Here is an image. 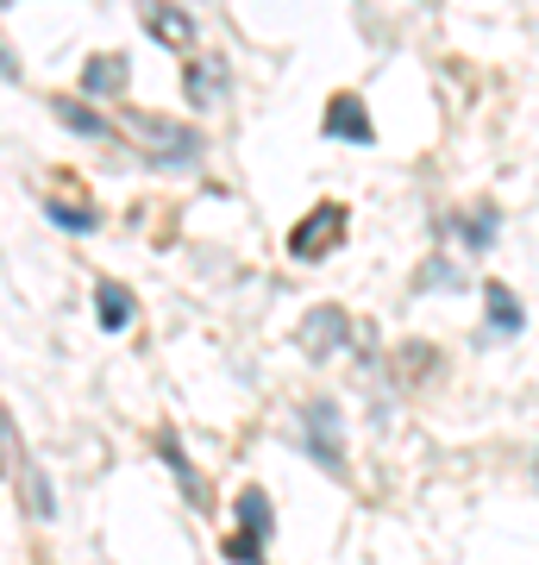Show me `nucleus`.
<instances>
[{"mask_svg": "<svg viewBox=\"0 0 539 565\" xmlns=\"http://www.w3.org/2000/svg\"><path fill=\"white\" fill-rule=\"evenodd\" d=\"M126 132H132V139L151 151V163H163V170H170V163H188V158L201 151L195 132H182V126H163L158 114H126Z\"/></svg>", "mask_w": 539, "mask_h": 565, "instance_id": "nucleus-1", "label": "nucleus"}, {"mask_svg": "<svg viewBox=\"0 0 539 565\" xmlns=\"http://www.w3.org/2000/svg\"><path fill=\"white\" fill-rule=\"evenodd\" d=\"M301 422H308V446H314V459L326 465L333 478H345V434H339V403H326V396H320V403H308V415H301Z\"/></svg>", "mask_w": 539, "mask_h": 565, "instance_id": "nucleus-2", "label": "nucleus"}, {"mask_svg": "<svg viewBox=\"0 0 539 565\" xmlns=\"http://www.w3.org/2000/svg\"><path fill=\"white\" fill-rule=\"evenodd\" d=\"M339 233H345V207L326 202V207L308 214V226L289 233V252H295V258H320V252H333V245H339Z\"/></svg>", "mask_w": 539, "mask_h": 565, "instance_id": "nucleus-3", "label": "nucleus"}, {"mask_svg": "<svg viewBox=\"0 0 539 565\" xmlns=\"http://www.w3.org/2000/svg\"><path fill=\"white\" fill-rule=\"evenodd\" d=\"M144 25H151V39L170 44V51H188V44H195V20H188L182 7H170V0H151V7H144Z\"/></svg>", "mask_w": 539, "mask_h": 565, "instance_id": "nucleus-4", "label": "nucleus"}, {"mask_svg": "<svg viewBox=\"0 0 539 565\" xmlns=\"http://www.w3.org/2000/svg\"><path fill=\"white\" fill-rule=\"evenodd\" d=\"M345 333H352V327H345V308H314V315L301 321V345H308L314 359H326Z\"/></svg>", "mask_w": 539, "mask_h": 565, "instance_id": "nucleus-5", "label": "nucleus"}, {"mask_svg": "<svg viewBox=\"0 0 539 565\" xmlns=\"http://www.w3.org/2000/svg\"><path fill=\"white\" fill-rule=\"evenodd\" d=\"M182 88H188V102H195L201 114H214V107L226 102V70H220V63H188Z\"/></svg>", "mask_w": 539, "mask_h": 565, "instance_id": "nucleus-6", "label": "nucleus"}, {"mask_svg": "<svg viewBox=\"0 0 539 565\" xmlns=\"http://www.w3.org/2000/svg\"><path fill=\"white\" fill-rule=\"evenodd\" d=\"M326 132L333 139H352V145H370V120H364L358 95H339V102L326 107Z\"/></svg>", "mask_w": 539, "mask_h": 565, "instance_id": "nucleus-7", "label": "nucleus"}, {"mask_svg": "<svg viewBox=\"0 0 539 565\" xmlns=\"http://www.w3.org/2000/svg\"><path fill=\"white\" fill-rule=\"evenodd\" d=\"M95 308H100V327H107V333H126V327L139 321V302L126 296L120 282H100V289H95Z\"/></svg>", "mask_w": 539, "mask_h": 565, "instance_id": "nucleus-8", "label": "nucleus"}, {"mask_svg": "<svg viewBox=\"0 0 539 565\" xmlns=\"http://www.w3.org/2000/svg\"><path fill=\"white\" fill-rule=\"evenodd\" d=\"M20 484H25V503H32V515L39 522H57V497H51V478H44L39 459H25L20 452Z\"/></svg>", "mask_w": 539, "mask_h": 565, "instance_id": "nucleus-9", "label": "nucleus"}, {"mask_svg": "<svg viewBox=\"0 0 539 565\" xmlns=\"http://www.w3.org/2000/svg\"><path fill=\"white\" fill-rule=\"evenodd\" d=\"M483 308H489V327H496V333H520V321H527L508 282H483Z\"/></svg>", "mask_w": 539, "mask_h": 565, "instance_id": "nucleus-10", "label": "nucleus"}, {"mask_svg": "<svg viewBox=\"0 0 539 565\" xmlns=\"http://www.w3.org/2000/svg\"><path fill=\"white\" fill-rule=\"evenodd\" d=\"M126 70H132L126 57H88V70H82V88H88V95H120V88H126Z\"/></svg>", "mask_w": 539, "mask_h": 565, "instance_id": "nucleus-11", "label": "nucleus"}, {"mask_svg": "<svg viewBox=\"0 0 539 565\" xmlns=\"http://www.w3.org/2000/svg\"><path fill=\"white\" fill-rule=\"evenodd\" d=\"M239 522H245V534H251V541H258V534H270V497H263L258 484L239 490Z\"/></svg>", "mask_w": 539, "mask_h": 565, "instance_id": "nucleus-12", "label": "nucleus"}, {"mask_svg": "<svg viewBox=\"0 0 539 565\" xmlns=\"http://www.w3.org/2000/svg\"><path fill=\"white\" fill-rule=\"evenodd\" d=\"M163 459H170V471L182 478V497H188V503H207V490H201L195 465L182 459V440H176V434H163Z\"/></svg>", "mask_w": 539, "mask_h": 565, "instance_id": "nucleus-13", "label": "nucleus"}, {"mask_svg": "<svg viewBox=\"0 0 539 565\" xmlns=\"http://www.w3.org/2000/svg\"><path fill=\"white\" fill-rule=\"evenodd\" d=\"M57 120L69 126V132H82V139H107V120H100L95 107H82V102H57Z\"/></svg>", "mask_w": 539, "mask_h": 565, "instance_id": "nucleus-14", "label": "nucleus"}, {"mask_svg": "<svg viewBox=\"0 0 539 565\" xmlns=\"http://www.w3.org/2000/svg\"><path fill=\"white\" fill-rule=\"evenodd\" d=\"M51 221L63 226V233H95V207H63V202H51Z\"/></svg>", "mask_w": 539, "mask_h": 565, "instance_id": "nucleus-15", "label": "nucleus"}, {"mask_svg": "<svg viewBox=\"0 0 539 565\" xmlns=\"http://www.w3.org/2000/svg\"><path fill=\"white\" fill-rule=\"evenodd\" d=\"M226 553H233V559H245V565H251V559H258V541H251V534H233V541H226Z\"/></svg>", "mask_w": 539, "mask_h": 565, "instance_id": "nucleus-16", "label": "nucleus"}, {"mask_svg": "<svg viewBox=\"0 0 539 565\" xmlns=\"http://www.w3.org/2000/svg\"><path fill=\"white\" fill-rule=\"evenodd\" d=\"M0 82H20V57H13L7 44H0Z\"/></svg>", "mask_w": 539, "mask_h": 565, "instance_id": "nucleus-17", "label": "nucleus"}, {"mask_svg": "<svg viewBox=\"0 0 539 565\" xmlns=\"http://www.w3.org/2000/svg\"><path fill=\"white\" fill-rule=\"evenodd\" d=\"M0 7H7V0H0Z\"/></svg>", "mask_w": 539, "mask_h": 565, "instance_id": "nucleus-18", "label": "nucleus"}]
</instances>
